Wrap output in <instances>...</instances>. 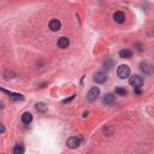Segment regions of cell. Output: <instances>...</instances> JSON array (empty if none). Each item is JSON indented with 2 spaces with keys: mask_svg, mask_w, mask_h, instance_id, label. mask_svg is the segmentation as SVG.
<instances>
[{
  "mask_svg": "<svg viewBox=\"0 0 154 154\" xmlns=\"http://www.w3.org/2000/svg\"><path fill=\"white\" fill-rule=\"evenodd\" d=\"M73 98H75V95H72L71 98H69V99H65L64 101H63V104H67V102H70V101H71V100H72Z\"/></svg>",
  "mask_w": 154,
  "mask_h": 154,
  "instance_id": "d6986e66",
  "label": "cell"
},
{
  "mask_svg": "<svg viewBox=\"0 0 154 154\" xmlns=\"http://www.w3.org/2000/svg\"><path fill=\"white\" fill-rule=\"evenodd\" d=\"M3 133H5V127L3 124H0V134H3Z\"/></svg>",
  "mask_w": 154,
  "mask_h": 154,
  "instance_id": "ffe728a7",
  "label": "cell"
},
{
  "mask_svg": "<svg viewBox=\"0 0 154 154\" xmlns=\"http://www.w3.org/2000/svg\"><path fill=\"white\" fill-rule=\"evenodd\" d=\"M69 45H70V40L65 37V36H61L59 40H58V47L61 48V49H65L69 47Z\"/></svg>",
  "mask_w": 154,
  "mask_h": 154,
  "instance_id": "9c48e42d",
  "label": "cell"
},
{
  "mask_svg": "<svg viewBox=\"0 0 154 154\" xmlns=\"http://www.w3.org/2000/svg\"><path fill=\"white\" fill-rule=\"evenodd\" d=\"M3 107H4V106H3V102L0 101V108H3Z\"/></svg>",
  "mask_w": 154,
  "mask_h": 154,
  "instance_id": "7402d4cb",
  "label": "cell"
},
{
  "mask_svg": "<svg viewBox=\"0 0 154 154\" xmlns=\"http://www.w3.org/2000/svg\"><path fill=\"white\" fill-rule=\"evenodd\" d=\"M66 145H67V147H69L70 149H76V148L81 145V139L77 137V136H72V137L67 139Z\"/></svg>",
  "mask_w": 154,
  "mask_h": 154,
  "instance_id": "277c9868",
  "label": "cell"
},
{
  "mask_svg": "<svg viewBox=\"0 0 154 154\" xmlns=\"http://www.w3.org/2000/svg\"><path fill=\"white\" fill-rule=\"evenodd\" d=\"M119 57H121L122 59H130L131 57H133V52H131L130 49H122L121 52H119Z\"/></svg>",
  "mask_w": 154,
  "mask_h": 154,
  "instance_id": "7c38bea8",
  "label": "cell"
},
{
  "mask_svg": "<svg viewBox=\"0 0 154 154\" xmlns=\"http://www.w3.org/2000/svg\"><path fill=\"white\" fill-rule=\"evenodd\" d=\"M99 95H100V89H99L98 87H93V88L88 92L87 99H88L89 101H93V100H95L96 98H98Z\"/></svg>",
  "mask_w": 154,
  "mask_h": 154,
  "instance_id": "5b68a950",
  "label": "cell"
},
{
  "mask_svg": "<svg viewBox=\"0 0 154 154\" xmlns=\"http://www.w3.org/2000/svg\"><path fill=\"white\" fill-rule=\"evenodd\" d=\"M31 121H33V115L30 112H24L22 115V122L24 124H29V123H31Z\"/></svg>",
  "mask_w": 154,
  "mask_h": 154,
  "instance_id": "4fadbf2b",
  "label": "cell"
},
{
  "mask_svg": "<svg viewBox=\"0 0 154 154\" xmlns=\"http://www.w3.org/2000/svg\"><path fill=\"white\" fill-rule=\"evenodd\" d=\"M129 83L133 85V87H135V89H140L142 85H143V78L139 75H134L133 77H130Z\"/></svg>",
  "mask_w": 154,
  "mask_h": 154,
  "instance_id": "7a4b0ae2",
  "label": "cell"
},
{
  "mask_svg": "<svg viewBox=\"0 0 154 154\" xmlns=\"http://www.w3.org/2000/svg\"><path fill=\"white\" fill-rule=\"evenodd\" d=\"M87 116H88V112H84V113H83V117L85 118V117H87Z\"/></svg>",
  "mask_w": 154,
  "mask_h": 154,
  "instance_id": "44dd1931",
  "label": "cell"
},
{
  "mask_svg": "<svg viewBox=\"0 0 154 154\" xmlns=\"http://www.w3.org/2000/svg\"><path fill=\"white\" fill-rule=\"evenodd\" d=\"M140 69H141V71L145 73V75H149V73L152 72V67H151V65L148 64L147 61H142L141 64H140Z\"/></svg>",
  "mask_w": 154,
  "mask_h": 154,
  "instance_id": "8fae6325",
  "label": "cell"
},
{
  "mask_svg": "<svg viewBox=\"0 0 154 154\" xmlns=\"http://www.w3.org/2000/svg\"><path fill=\"white\" fill-rule=\"evenodd\" d=\"M0 92H3V93H5L6 95H9L10 98L12 99V100H15V101H23L24 100V96L22 95V94L10 92V90H6V89H4V88H0Z\"/></svg>",
  "mask_w": 154,
  "mask_h": 154,
  "instance_id": "3957f363",
  "label": "cell"
},
{
  "mask_svg": "<svg viewBox=\"0 0 154 154\" xmlns=\"http://www.w3.org/2000/svg\"><path fill=\"white\" fill-rule=\"evenodd\" d=\"M35 107H36V110L39 111V112H42V113H45L47 111V106L43 104V102H37V104L35 105Z\"/></svg>",
  "mask_w": 154,
  "mask_h": 154,
  "instance_id": "5bb4252c",
  "label": "cell"
},
{
  "mask_svg": "<svg viewBox=\"0 0 154 154\" xmlns=\"http://www.w3.org/2000/svg\"><path fill=\"white\" fill-rule=\"evenodd\" d=\"M106 79H107V75H106L105 72H102V71L96 72L95 75H94V81L96 83H104Z\"/></svg>",
  "mask_w": 154,
  "mask_h": 154,
  "instance_id": "ba28073f",
  "label": "cell"
},
{
  "mask_svg": "<svg viewBox=\"0 0 154 154\" xmlns=\"http://www.w3.org/2000/svg\"><path fill=\"white\" fill-rule=\"evenodd\" d=\"M112 66H113V61H112L111 59H106V60L104 61V69L110 70Z\"/></svg>",
  "mask_w": 154,
  "mask_h": 154,
  "instance_id": "2e32d148",
  "label": "cell"
},
{
  "mask_svg": "<svg viewBox=\"0 0 154 154\" xmlns=\"http://www.w3.org/2000/svg\"><path fill=\"white\" fill-rule=\"evenodd\" d=\"M13 76H15V73H13L12 71L6 70V72H5V77H6V78H12Z\"/></svg>",
  "mask_w": 154,
  "mask_h": 154,
  "instance_id": "ac0fdd59",
  "label": "cell"
},
{
  "mask_svg": "<svg viewBox=\"0 0 154 154\" xmlns=\"http://www.w3.org/2000/svg\"><path fill=\"white\" fill-rule=\"evenodd\" d=\"M13 154H24V147L21 145H17L13 148Z\"/></svg>",
  "mask_w": 154,
  "mask_h": 154,
  "instance_id": "9a60e30c",
  "label": "cell"
},
{
  "mask_svg": "<svg viewBox=\"0 0 154 154\" xmlns=\"http://www.w3.org/2000/svg\"><path fill=\"white\" fill-rule=\"evenodd\" d=\"M130 72H131L130 71V67L128 65H119L118 69H117V75H118L119 78H122V79L129 77L130 76Z\"/></svg>",
  "mask_w": 154,
  "mask_h": 154,
  "instance_id": "6da1fadb",
  "label": "cell"
},
{
  "mask_svg": "<svg viewBox=\"0 0 154 154\" xmlns=\"http://www.w3.org/2000/svg\"><path fill=\"white\" fill-rule=\"evenodd\" d=\"M127 90H125L124 88H121V87H118V88H116V94H118V95H122V96H124V95H127Z\"/></svg>",
  "mask_w": 154,
  "mask_h": 154,
  "instance_id": "e0dca14e",
  "label": "cell"
},
{
  "mask_svg": "<svg viewBox=\"0 0 154 154\" xmlns=\"http://www.w3.org/2000/svg\"><path fill=\"white\" fill-rule=\"evenodd\" d=\"M60 28H61V23H60L59 19L53 18L52 21L49 22V29L52 30V31H59Z\"/></svg>",
  "mask_w": 154,
  "mask_h": 154,
  "instance_id": "8992f818",
  "label": "cell"
},
{
  "mask_svg": "<svg viewBox=\"0 0 154 154\" xmlns=\"http://www.w3.org/2000/svg\"><path fill=\"white\" fill-rule=\"evenodd\" d=\"M113 19H115L116 23L122 24L125 22V15L122 12V11H117V12L113 13Z\"/></svg>",
  "mask_w": 154,
  "mask_h": 154,
  "instance_id": "52a82bcc",
  "label": "cell"
},
{
  "mask_svg": "<svg viewBox=\"0 0 154 154\" xmlns=\"http://www.w3.org/2000/svg\"><path fill=\"white\" fill-rule=\"evenodd\" d=\"M102 101H104L106 105H113L116 102V96H115V94H112V93L106 94L104 96V99H102Z\"/></svg>",
  "mask_w": 154,
  "mask_h": 154,
  "instance_id": "30bf717a",
  "label": "cell"
}]
</instances>
